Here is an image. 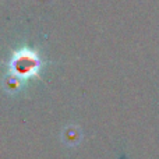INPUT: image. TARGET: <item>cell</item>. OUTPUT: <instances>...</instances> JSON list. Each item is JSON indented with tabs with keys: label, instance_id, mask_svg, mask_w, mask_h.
I'll use <instances>...</instances> for the list:
<instances>
[{
	"label": "cell",
	"instance_id": "6da1fadb",
	"mask_svg": "<svg viewBox=\"0 0 159 159\" xmlns=\"http://www.w3.org/2000/svg\"><path fill=\"white\" fill-rule=\"evenodd\" d=\"M41 69L42 60L38 53L30 48H22V49L13 52L11 55V59L7 64V75L16 77L24 82L32 77H36Z\"/></svg>",
	"mask_w": 159,
	"mask_h": 159
},
{
	"label": "cell",
	"instance_id": "7a4b0ae2",
	"mask_svg": "<svg viewBox=\"0 0 159 159\" xmlns=\"http://www.w3.org/2000/svg\"><path fill=\"white\" fill-rule=\"evenodd\" d=\"M3 87L7 92L13 93V92H17V91L21 89L22 87V81H20L18 78L16 77H11V75H6L4 81H3Z\"/></svg>",
	"mask_w": 159,
	"mask_h": 159
}]
</instances>
